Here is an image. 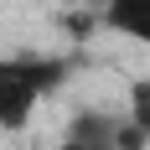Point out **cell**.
<instances>
[{
  "instance_id": "cell-1",
  "label": "cell",
  "mask_w": 150,
  "mask_h": 150,
  "mask_svg": "<svg viewBox=\"0 0 150 150\" xmlns=\"http://www.w3.org/2000/svg\"><path fill=\"white\" fill-rule=\"evenodd\" d=\"M78 62L62 52H0V129H26L31 114L73 78Z\"/></svg>"
},
{
  "instance_id": "cell-2",
  "label": "cell",
  "mask_w": 150,
  "mask_h": 150,
  "mask_svg": "<svg viewBox=\"0 0 150 150\" xmlns=\"http://www.w3.org/2000/svg\"><path fill=\"white\" fill-rule=\"evenodd\" d=\"M98 21L114 36H124V42L150 47V0H104L98 5Z\"/></svg>"
},
{
  "instance_id": "cell-3",
  "label": "cell",
  "mask_w": 150,
  "mask_h": 150,
  "mask_svg": "<svg viewBox=\"0 0 150 150\" xmlns=\"http://www.w3.org/2000/svg\"><path fill=\"white\" fill-rule=\"evenodd\" d=\"M67 135H73V140H88V145H109V150H119V145H114L119 119H114V114H98V109H83V114H73Z\"/></svg>"
},
{
  "instance_id": "cell-4",
  "label": "cell",
  "mask_w": 150,
  "mask_h": 150,
  "mask_svg": "<svg viewBox=\"0 0 150 150\" xmlns=\"http://www.w3.org/2000/svg\"><path fill=\"white\" fill-rule=\"evenodd\" d=\"M129 119H135L140 135L150 140V78H135V83H129Z\"/></svg>"
},
{
  "instance_id": "cell-5",
  "label": "cell",
  "mask_w": 150,
  "mask_h": 150,
  "mask_svg": "<svg viewBox=\"0 0 150 150\" xmlns=\"http://www.w3.org/2000/svg\"><path fill=\"white\" fill-rule=\"evenodd\" d=\"M52 150H109V145H88V140H73V135H62V145H52Z\"/></svg>"
},
{
  "instance_id": "cell-6",
  "label": "cell",
  "mask_w": 150,
  "mask_h": 150,
  "mask_svg": "<svg viewBox=\"0 0 150 150\" xmlns=\"http://www.w3.org/2000/svg\"><path fill=\"white\" fill-rule=\"evenodd\" d=\"M98 5H104V0H98Z\"/></svg>"
}]
</instances>
